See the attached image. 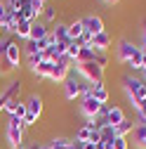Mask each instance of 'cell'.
<instances>
[{
	"label": "cell",
	"instance_id": "cell-37",
	"mask_svg": "<svg viewBox=\"0 0 146 149\" xmlns=\"http://www.w3.org/2000/svg\"><path fill=\"white\" fill-rule=\"evenodd\" d=\"M106 3H118V0H106Z\"/></svg>",
	"mask_w": 146,
	"mask_h": 149
},
{
	"label": "cell",
	"instance_id": "cell-24",
	"mask_svg": "<svg viewBox=\"0 0 146 149\" xmlns=\"http://www.w3.org/2000/svg\"><path fill=\"white\" fill-rule=\"evenodd\" d=\"M127 64H130L132 69H144V50L139 47L132 57H130V62H127Z\"/></svg>",
	"mask_w": 146,
	"mask_h": 149
},
{
	"label": "cell",
	"instance_id": "cell-7",
	"mask_svg": "<svg viewBox=\"0 0 146 149\" xmlns=\"http://www.w3.org/2000/svg\"><path fill=\"white\" fill-rule=\"evenodd\" d=\"M80 111L87 116V121L92 118H99L101 111H104V104H99L94 97H83V104H80Z\"/></svg>",
	"mask_w": 146,
	"mask_h": 149
},
{
	"label": "cell",
	"instance_id": "cell-10",
	"mask_svg": "<svg viewBox=\"0 0 146 149\" xmlns=\"http://www.w3.org/2000/svg\"><path fill=\"white\" fill-rule=\"evenodd\" d=\"M50 33H52L54 43H64V45L71 43V38H68V24H64V22H57V24L50 29Z\"/></svg>",
	"mask_w": 146,
	"mask_h": 149
},
{
	"label": "cell",
	"instance_id": "cell-34",
	"mask_svg": "<svg viewBox=\"0 0 146 149\" xmlns=\"http://www.w3.org/2000/svg\"><path fill=\"white\" fill-rule=\"evenodd\" d=\"M5 14H7V5H5V3H0V26H3V19H5Z\"/></svg>",
	"mask_w": 146,
	"mask_h": 149
},
{
	"label": "cell",
	"instance_id": "cell-35",
	"mask_svg": "<svg viewBox=\"0 0 146 149\" xmlns=\"http://www.w3.org/2000/svg\"><path fill=\"white\" fill-rule=\"evenodd\" d=\"M141 50L146 52V24H144V31H141Z\"/></svg>",
	"mask_w": 146,
	"mask_h": 149
},
{
	"label": "cell",
	"instance_id": "cell-26",
	"mask_svg": "<svg viewBox=\"0 0 146 149\" xmlns=\"http://www.w3.org/2000/svg\"><path fill=\"white\" fill-rule=\"evenodd\" d=\"M43 17H45V22H47V24L57 22V10H54L52 5H45V10H43Z\"/></svg>",
	"mask_w": 146,
	"mask_h": 149
},
{
	"label": "cell",
	"instance_id": "cell-1",
	"mask_svg": "<svg viewBox=\"0 0 146 149\" xmlns=\"http://www.w3.org/2000/svg\"><path fill=\"white\" fill-rule=\"evenodd\" d=\"M5 137H7L12 149H19L24 144V125H21V121L17 116H10V121L5 125Z\"/></svg>",
	"mask_w": 146,
	"mask_h": 149
},
{
	"label": "cell",
	"instance_id": "cell-40",
	"mask_svg": "<svg viewBox=\"0 0 146 149\" xmlns=\"http://www.w3.org/2000/svg\"><path fill=\"white\" fill-rule=\"evenodd\" d=\"M0 149H3V147H0Z\"/></svg>",
	"mask_w": 146,
	"mask_h": 149
},
{
	"label": "cell",
	"instance_id": "cell-19",
	"mask_svg": "<svg viewBox=\"0 0 146 149\" xmlns=\"http://www.w3.org/2000/svg\"><path fill=\"white\" fill-rule=\"evenodd\" d=\"M83 33H85L83 19H76V22H71V24H68V38H71V40H78Z\"/></svg>",
	"mask_w": 146,
	"mask_h": 149
},
{
	"label": "cell",
	"instance_id": "cell-11",
	"mask_svg": "<svg viewBox=\"0 0 146 149\" xmlns=\"http://www.w3.org/2000/svg\"><path fill=\"white\" fill-rule=\"evenodd\" d=\"M47 36H50V26H47L45 22H40V19H35L33 26H31L28 40H43V38H47Z\"/></svg>",
	"mask_w": 146,
	"mask_h": 149
},
{
	"label": "cell",
	"instance_id": "cell-15",
	"mask_svg": "<svg viewBox=\"0 0 146 149\" xmlns=\"http://www.w3.org/2000/svg\"><path fill=\"white\" fill-rule=\"evenodd\" d=\"M132 137H134V147L139 149H146V123H137L134 130H132Z\"/></svg>",
	"mask_w": 146,
	"mask_h": 149
},
{
	"label": "cell",
	"instance_id": "cell-29",
	"mask_svg": "<svg viewBox=\"0 0 146 149\" xmlns=\"http://www.w3.org/2000/svg\"><path fill=\"white\" fill-rule=\"evenodd\" d=\"M113 149H130L127 137H116V140H113Z\"/></svg>",
	"mask_w": 146,
	"mask_h": 149
},
{
	"label": "cell",
	"instance_id": "cell-21",
	"mask_svg": "<svg viewBox=\"0 0 146 149\" xmlns=\"http://www.w3.org/2000/svg\"><path fill=\"white\" fill-rule=\"evenodd\" d=\"M132 130H134V123L125 118L123 123L116 125V135H118V137H127V135H132Z\"/></svg>",
	"mask_w": 146,
	"mask_h": 149
},
{
	"label": "cell",
	"instance_id": "cell-3",
	"mask_svg": "<svg viewBox=\"0 0 146 149\" xmlns=\"http://www.w3.org/2000/svg\"><path fill=\"white\" fill-rule=\"evenodd\" d=\"M76 71L87 81V83H101L104 81V69L97 64V62H83V64H76Z\"/></svg>",
	"mask_w": 146,
	"mask_h": 149
},
{
	"label": "cell",
	"instance_id": "cell-8",
	"mask_svg": "<svg viewBox=\"0 0 146 149\" xmlns=\"http://www.w3.org/2000/svg\"><path fill=\"white\" fill-rule=\"evenodd\" d=\"M101 118H104L108 125H113V128H116V125H118V123H123L127 116H125V111H123L120 107H116V104H113V107H104Z\"/></svg>",
	"mask_w": 146,
	"mask_h": 149
},
{
	"label": "cell",
	"instance_id": "cell-31",
	"mask_svg": "<svg viewBox=\"0 0 146 149\" xmlns=\"http://www.w3.org/2000/svg\"><path fill=\"white\" fill-rule=\"evenodd\" d=\"M134 109L139 111V121H141V123H146V100H144V102H139Z\"/></svg>",
	"mask_w": 146,
	"mask_h": 149
},
{
	"label": "cell",
	"instance_id": "cell-23",
	"mask_svg": "<svg viewBox=\"0 0 146 149\" xmlns=\"http://www.w3.org/2000/svg\"><path fill=\"white\" fill-rule=\"evenodd\" d=\"M78 54H80V43H78V40H71V43H68V50H66L68 62H78Z\"/></svg>",
	"mask_w": 146,
	"mask_h": 149
},
{
	"label": "cell",
	"instance_id": "cell-36",
	"mask_svg": "<svg viewBox=\"0 0 146 149\" xmlns=\"http://www.w3.org/2000/svg\"><path fill=\"white\" fill-rule=\"evenodd\" d=\"M0 38H3V26H0Z\"/></svg>",
	"mask_w": 146,
	"mask_h": 149
},
{
	"label": "cell",
	"instance_id": "cell-22",
	"mask_svg": "<svg viewBox=\"0 0 146 149\" xmlns=\"http://www.w3.org/2000/svg\"><path fill=\"white\" fill-rule=\"evenodd\" d=\"M94 54H97V50H94V47H80V54H78V62H76V64H83V62H94Z\"/></svg>",
	"mask_w": 146,
	"mask_h": 149
},
{
	"label": "cell",
	"instance_id": "cell-2",
	"mask_svg": "<svg viewBox=\"0 0 146 149\" xmlns=\"http://www.w3.org/2000/svg\"><path fill=\"white\" fill-rule=\"evenodd\" d=\"M123 83H125V90H127V97H130L132 107H137L139 102L146 100V83H144L141 78H132V76H127Z\"/></svg>",
	"mask_w": 146,
	"mask_h": 149
},
{
	"label": "cell",
	"instance_id": "cell-20",
	"mask_svg": "<svg viewBox=\"0 0 146 149\" xmlns=\"http://www.w3.org/2000/svg\"><path fill=\"white\" fill-rule=\"evenodd\" d=\"M99 137H101V142H113L118 135H116V128L113 125H108V123H104L101 128H99Z\"/></svg>",
	"mask_w": 146,
	"mask_h": 149
},
{
	"label": "cell",
	"instance_id": "cell-13",
	"mask_svg": "<svg viewBox=\"0 0 146 149\" xmlns=\"http://www.w3.org/2000/svg\"><path fill=\"white\" fill-rule=\"evenodd\" d=\"M137 50H139V47H137L134 43H130V40H120V45H118V59L127 64V62H130V57H132Z\"/></svg>",
	"mask_w": 146,
	"mask_h": 149
},
{
	"label": "cell",
	"instance_id": "cell-27",
	"mask_svg": "<svg viewBox=\"0 0 146 149\" xmlns=\"http://www.w3.org/2000/svg\"><path fill=\"white\" fill-rule=\"evenodd\" d=\"M19 104H21V100H19V97H14V100H7V102H5V109H3V111H7V114L12 116L14 111H17V107H19Z\"/></svg>",
	"mask_w": 146,
	"mask_h": 149
},
{
	"label": "cell",
	"instance_id": "cell-30",
	"mask_svg": "<svg viewBox=\"0 0 146 149\" xmlns=\"http://www.w3.org/2000/svg\"><path fill=\"white\" fill-rule=\"evenodd\" d=\"M50 144H52V147H71L73 142H71V140H66V137H54Z\"/></svg>",
	"mask_w": 146,
	"mask_h": 149
},
{
	"label": "cell",
	"instance_id": "cell-4",
	"mask_svg": "<svg viewBox=\"0 0 146 149\" xmlns=\"http://www.w3.org/2000/svg\"><path fill=\"white\" fill-rule=\"evenodd\" d=\"M71 64H73V62H68V57H61L59 62H54L52 73H50V81H54V83H64V81L71 76Z\"/></svg>",
	"mask_w": 146,
	"mask_h": 149
},
{
	"label": "cell",
	"instance_id": "cell-14",
	"mask_svg": "<svg viewBox=\"0 0 146 149\" xmlns=\"http://www.w3.org/2000/svg\"><path fill=\"white\" fill-rule=\"evenodd\" d=\"M92 47H94L97 52H106L108 47H111V36H108L106 31H101V33H97L94 38H92Z\"/></svg>",
	"mask_w": 146,
	"mask_h": 149
},
{
	"label": "cell",
	"instance_id": "cell-6",
	"mask_svg": "<svg viewBox=\"0 0 146 149\" xmlns=\"http://www.w3.org/2000/svg\"><path fill=\"white\" fill-rule=\"evenodd\" d=\"M80 95H83V81L76 78V76H68L64 81V97L73 102V100H78Z\"/></svg>",
	"mask_w": 146,
	"mask_h": 149
},
{
	"label": "cell",
	"instance_id": "cell-17",
	"mask_svg": "<svg viewBox=\"0 0 146 149\" xmlns=\"http://www.w3.org/2000/svg\"><path fill=\"white\" fill-rule=\"evenodd\" d=\"M31 26H33V22H19V24H17V29H14V36H17V38H19V40H28V36H31Z\"/></svg>",
	"mask_w": 146,
	"mask_h": 149
},
{
	"label": "cell",
	"instance_id": "cell-39",
	"mask_svg": "<svg viewBox=\"0 0 146 149\" xmlns=\"http://www.w3.org/2000/svg\"><path fill=\"white\" fill-rule=\"evenodd\" d=\"M40 3H47V0H40Z\"/></svg>",
	"mask_w": 146,
	"mask_h": 149
},
{
	"label": "cell",
	"instance_id": "cell-33",
	"mask_svg": "<svg viewBox=\"0 0 146 149\" xmlns=\"http://www.w3.org/2000/svg\"><path fill=\"white\" fill-rule=\"evenodd\" d=\"M7 10H12V12H17V10H19V5H21V0H7Z\"/></svg>",
	"mask_w": 146,
	"mask_h": 149
},
{
	"label": "cell",
	"instance_id": "cell-28",
	"mask_svg": "<svg viewBox=\"0 0 146 149\" xmlns=\"http://www.w3.org/2000/svg\"><path fill=\"white\" fill-rule=\"evenodd\" d=\"M94 62H97L101 69H106V64H108V54H106V52H97V54H94Z\"/></svg>",
	"mask_w": 146,
	"mask_h": 149
},
{
	"label": "cell",
	"instance_id": "cell-25",
	"mask_svg": "<svg viewBox=\"0 0 146 149\" xmlns=\"http://www.w3.org/2000/svg\"><path fill=\"white\" fill-rule=\"evenodd\" d=\"M43 59H45V54H43V52H33V54H26V62H28V66H31V69H33V66H38Z\"/></svg>",
	"mask_w": 146,
	"mask_h": 149
},
{
	"label": "cell",
	"instance_id": "cell-9",
	"mask_svg": "<svg viewBox=\"0 0 146 149\" xmlns=\"http://www.w3.org/2000/svg\"><path fill=\"white\" fill-rule=\"evenodd\" d=\"M83 26H85L87 33H92V36L106 31V29H104V19H101V17H97V14H87V17H83Z\"/></svg>",
	"mask_w": 146,
	"mask_h": 149
},
{
	"label": "cell",
	"instance_id": "cell-12",
	"mask_svg": "<svg viewBox=\"0 0 146 149\" xmlns=\"http://www.w3.org/2000/svg\"><path fill=\"white\" fill-rule=\"evenodd\" d=\"M26 114L40 118V114H43V97H40V95H31V97L26 100Z\"/></svg>",
	"mask_w": 146,
	"mask_h": 149
},
{
	"label": "cell",
	"instance_id": "cell-38",
	"mask_svg": "<svg viewBox=\"0 0 146 149\" xmlns=\"http://www.w3.org/2000/svg\"><path fill=\"white\" fill-rule=\"evenodd\" d=\"M19 149H26V144H21V147H19Z\"/></svg>",
	"mask_w": 146,
	"mask_h": 149
},
{
	"label": "cell",
	"instance_id": "cell-5",
	"mask_svg": "<svg viewBox=\"0 0 146 149\" xmlns=\"http://www.w3.org/2000/svg\"><path fill=\"white\" fill-rule=\"evenodd\" d=\"M5 64H7V69L10 71H14V69H19V64H21V47H19V43L17 40H10V45H7V50H5Z\"/></svg>",
	"mask_w": 146,
	"mask_h": 149
},
{
	"label": "cell",
	"instance_id": "cell-32",
	"mask_svg": "<svg viewBox=\"0 0 146 149\" xmlns=\"http://www.w3.org/2000/svg\"><path fill=\"white\" fill-rule=\"evenodd\" d=\"M7 45H10V38H7V36H3V38H0V59L5 57V50H7Z\"/></svg>",
	"mask_w": 146,
	"mask_h": 149
},
{
	"label": "cell",
	"instance_id": "cell-16",
	"mask_svg": "<svg viewBox=\"0 0 146 149\" xmlns=\"http://www.w3.org/2000/svg\"><path fill=\"white\" fill-rule=\"evenodd\" d=\"M92 97H94L99 104L106 107V102H108V97H111V95H108V90H106L104 83H94V85H92Z\"/></svg>",
	"mask_w": 146,
	"mask_h": 149
},
{
	"label": "cell",
	"instance_id": "cell-18",
	"mask_svg": "<svg viewBox=\"0 0 146 149\" xmlns=\"http://www.w3.org/2000/svg\"><path fill=\"white\" fill-rule=\"evenodd\" d=\"M52 66H54V62H50V59H43L38 66H33V73H35L38 78H50Z\"/></svg>",
	"mask_w": 146,
	"mask_h": 149
}]
</instances>
